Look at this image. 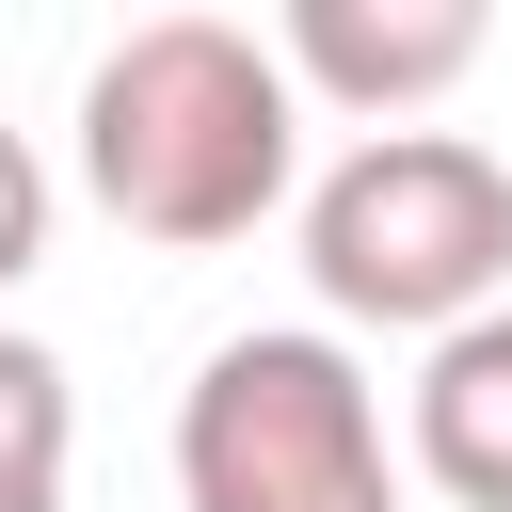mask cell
<instances>
[{
  "instance_id": "1",
  "label": "cell",
  "mask_w": 512,
  "mask_h": 512,
  "mask_svg": "<svg viewBox=\"0 0 512 512\" xmlns=\"http://www.w3.org/2000/svg\"><path fill=\"white\" fill-rule=\"evenodd\" d=\"M80 192L160 256L256 240L304 192V80L240 16H144L80 64Z\"/></svg>"
},
{
  "instance_id": "2",
  "label": "cell",
  "mask_w": 512,
  "mask_h": 512,
  "mask_svg": "<svg viewBox=\"0 0 512 512\" xmlns=\"http://www.w3.org/2000/svg\"><path fill=\"white\" fill-rule=\"evenodd\" d=\"M304 288L368 336H464L512 304V160L464 128H368L304 192Z\"/></svg>"
},
{
  "instance_id": "3",
  "label": "cell",
  "mask_w": 512,
  "mask_h": 512,
  "mask_svg": "<svg viewBox=\"0 0 512 512\" xmlns=\"http://www.w3.org/2000/svg\"><path fill=\"white\" fill-rule=\"evenodd\" d=\"M176 512H400V432L336 320H256L176 384Z\"/></svg>"
},
{
  "instance_id": "4",
  "label": "cell",
  "mask_w": 512,
  "mask_h": 512,
  "mask_svg": "<svg viewBox=\"0 0 512 512\" xmlns=\"http://www.w3.org/2000/svg\"><path fill=\"white\" fill-rule=\"evenodd\" d=\"M480 48H496L480 0H288L272 16V64L304 96H336V112H368V128H416Z\"/></svg>"
},
{
  "instance_id": "5",
  "label": "cell",
  "mask_w": 512,
  "mask_h": 512,
  "mask_svg": "<svg viewBox=\"0 0 512 512\" xmlns=\"http://www.w3.org/2000/svg\"><path fill=\"white\" fill-rule=\"evenodd\" d=\"M400 464H416L448 512H512V304L416 352V400H400Z\"/></svg>"
},
{
  "instance_id": "6",
  "label": "cell",
  "mask_w": 512,
  "mask_h": 512,
  "mask_svg": "<svg viewBox=\"0 0 512 512\" xmlns=\"http://www.w3.org/2000/svg\"><path fill=\"white\" fill-rule=\"evenodd\" d=\"M64 480H80V384L48 336L0 320V512H64Z\"/></svg>"
},
{
  "instance_id": "7",
  "label": "cell",
  "mask_w": 512,
  "mask_h": 512,
  "mask_svg": "<svg viewBox=\"0 0 512 512\" xmlns=\"http://www.w3.org/2000/svg\"><path fill=\"white\" fill-rule=\"evenodd\" d=\"M48 256V160H32V128H0V288Z\"/></svg>"
}]
</instances>
